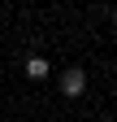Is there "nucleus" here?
<instances>
[{
  "mask_svg": "<svg viewBox=\"0 0 117 122\" xmlns=\"http://www.w3.org/2000/svg\"><path fill=\"white\" fill-rule=\"evenodd\" d=\"M61 92H65V96H69V100H78V96H82V92H87V74H82L78 66H69V70L61 74Z\"/></svg>",
  "mask_w": 117,
  "mask_h": 122,
  "instance_id": "obj_1",
  "label": "nucleus"
},
{
  "mask_svg": "<svg viewBox=\"0 0 117 122\" xmlns=\"http://www.w3.org/2000/svg\"><path fill=\"white\" fill-rule=\"evenodd\" d=\"M113 18H117V5H113Z\"/></svg>",
  "mask_w": 117,
  "mask_h": 122,
  "instance_id": "obj_3",
  "label": "nucleus"
},
{
  "mask_svg": "<svg viewBox=\"0 0 117 122\" xmlns=\"http://www.w3.org/2000/svg\"><path fill=\"white\" fill-rule=\"evenodd\" d=\"M48 57H39V52H31V57H26V79H31V83H43V79H48Z\"/></svg>",
  "mask_w": 117,
  "mask_h": 122,
  "instance_id": "obj_2",
  "label": "nucleus"
}]
</instances>
